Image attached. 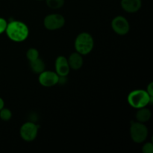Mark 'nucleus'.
I'll use <instances>...</instances> for the list:
<instances>
[{"instance_id": "nucleus-16", "label": "nucleus", "mask_w": 153, "mask_h": 153, "mask_svg": "<svg viewBox=\"0 0 153 153\" xmlns=\"http://www.w3.org/2000/svg\"><path fill=\"white\" fill-rule=\"evenodd\" d=\"M26 58L29 61H32L39 58V52L35 48H30L26 52Z\"/></svg>"}, {"instance_id": "nucleus-3", "label": "nucleus", "mask_w": 153, "mask_h": 153, "mask_svg": "<svg viewBox=\"0 0 153 153\" xmlns=\"http://www.w3.org/2000/svg\"><path fill=\"white\" fill-rule=\"evenodd\" d=\"M94 40L91 34L88 32H82L76 37L75 40V49L82 55L89 54L94 49Z\"/></svg>"}, {"instance_id": "nucleus-20", "label": "nucleus", "mask_w": 153, "mask_h": 153, "mask_svg": "<svg viewBox=\"0 0 153 153\" xmlns=\"http://www.w3.org/2000/svg\"><path fill=\"white\" fill-rule=\"evenodd\" d=\"M4 100H3L2 99H1V97H0V110H1V109L2 108H4Z\"/></svg>"}, {"instance_id": "nucleus-1", "label": "nucleus", "mask_w": 153, "mask_h": 153, "mask_svg": "<svg viewBox=\"0 0 153 153\" xmlns=\"http://www.w3.org/2000/svg\"><path fill=\"white\" fill-rule=\"evenodd\" d=\"M5 32L10 40L14 42H22L28 37L29 30L23 22L13 20L7 23Z\"/></svg>"}, {"instance_id": "nucleus-4", "label": "nucleus", "mask_w": 153, "mask_h": 153, "mask_svg": "<svg viewBox=\"0 0 153 153\" xmlns=\"http://www.w3.org/2000/svg\"><path fill=\"white\" fill-rule=\"evenodd\" d=\"M130 135L134 143H141L148 137V128L143 123L131 122L130 124Z\"/></svg>"}, {"instance_id": "nucleus-6", "label": "nucleus", "mask_w": 153, "mask_h": 153, "mask_svg": "<svg viewBox=\"0 0 153 153\" xmlns=\"http://www.w3.org/2000/svg\"><path fill=\"white\" fill-rule=\"evenodd\" d=\"M39 126L33 122L25 123L19 129V134L24 140L28 142L33 141L38 134Z\"/></svg>"}, {"instance_id": "nucleus-19", "label": "nucleus", "mask_w": 153, "mask_h": 153, "mask_svg": "<svg viewBox=\"0 0 153 153\" xmlns=\"http://www.w3.org/2000/svg\"><path fill=\"white\" fill-rule=\"evenodd\" d=\"M146 92H147L148 94L151 96V97H153V83L152 82H150V83L147 85Z\"/></svg>"}, {"instance_id": "nucleus-7", "label": "nucleus", "mask_w": 153, "mask_h": 153, "mask_svg": "<svg viewBox=\"0 0 153 153\" xmlns=\"http://www.w3.org/2000/svg\"><path fill=\"white\" fill-rule=\"evenodd\" d=\"M111 28L116 34L126 35L130 30V25L126 18L123 16H117L111 22Z\"/></svg>"}, {"instance_id": "nucleus-5", "label": "nucleus", "mask_w": 153, "mask_h": 153, "mask_svg": "<svg viewBox=\"0 0 153 153\" xmlns=\"http://www.w3.org/2000/svg\"><path fill=\"white\" fill-rule=\"evenodd\" d=\"M65 24L64 16L59 13H51L44 18L43 25L46 29L49 31H55L62 28Z\"/></svg>"}, {"instance_id": "nucleus-14", "label": "nucleus", "mask_w": 153, "mask_h": 153, "mask_svg": "<svg viewBox=\"0 0 153 153\" xmlns=\"http://www.w3.org/2000/svg\"><path fill=\"white\" fill-rule=\"evenodd\" d=\"M46 4L51 9H59L64 4V0H46Z\"/></svg>"}, {"instance_id": "nucleus-17", "label": "nucleus", "mask_w": 153, "mask_h": 153, "mask_svg": "<svg viewBox=\"0 0 153 153\" xmlns=\"http://www.w3.org/2000/svg\"><path fill=\"white\" fill-rule=\"evenodd\" d=\"M143 153H153V144L151 142H147L145 143L142 148Z\"/></svg>"}, {"instance_id": "nucleus-8", "label": "nucleus", "mask_w": 153, "mask_h": 153, "mask_svg": "<svg viewBox=\"0 0 153 153\" xmlns=\"http://www.w3.org/2000/svg\"><path fill=\"white\" fill-rule=\"evenodd\" d=\"M58 77L59 76L55 72L44 70L41 73H40L38 80L42 86L50 88L58 84Z\"/></svg>"}, {"instance_id": "nucleus-18", "label": "nucleus", "mask_w": 153, "mask_h": 153, "mask_svg": "<svg viewBox=\"0 0 153 153\" xmlns=\"http://www.w3.org/2000/svg\"><path fill=\"white\" fill-rule=\"evenodd\" d=\"M7 22L4 18L0 17V34L5 32L6 28H7Z\"/></svg>"}, {"instance_id": "nucleus-9", "label": "nucleus", "mask_w": 153, "mask_h": 153, "mask_svg": "<svg viewBox=\"0 0 153 153\" xmlns=\"http://www.w3.org/2000/svg\"><path fill=\"white\" fill-rule=\"evenodd\" d=\"M55 67V73L59 76H67L70 73V67L69 66L67 58L62 55H60L56 58Z\"/></svg>"}, {"instance_id": "nucleus-11", "label": "nucleus", "mask_w": 153, "mask_h": 153, "mask_svg": "<svg viewBox=\"0 0 153 153\" xmlns=\"http://www.w3.org/2000/svg\"><path fill=\"white\" fill-rule=\"evenodd\" d=\"M67 61H68L70 69H73L74 70H79L82 67L84 63L82 55L77 52L72 53Z\"/></svg>"}, {"instance_id": "nucleus-2", "label": "nucleus", "mask_w": 153, "mask_h": 153, "mask_svg": "<svg viewBox=\"0 0 153 153\" xmlns=\"http://www.w3.org/2000/svg\"><path fill=\"white\" fill-rule=\"evenodd\" d=\"M127 100L131 107L138 109L152 104L153 97H151L145 90H134L129 93Z\"/></svg>"}, {"instance_id": "nucleus-10", "label": "nucleus", "mask_w": 153, "mask_h": 153, "mask_svg": "<svg viewBox=\"0 0 153 153\" xmlns=\"http://www.w3.org/2000/svg\"><path fill=\"white\" fill-rule=\"evenodd\" d=\"M121 7L127 13H135L140 9L141 0H121Z\"/></svg>"}, {"instance_id": "nucleus-13", "label": "nucleus", "mask_w": 153, "mask_h": 153, "mask_svg": "<svg viewBox=\"0 0 153 153\" xmlns=\"http://www.w3.org/2000/svg\"><path fill=\"white\" fill-rule=\"evenodd\" d=\"M30 67L34 73L40 74L42 72L44 71L46 66H45L44 61L40 59V58H38L34 61H30Z\"/></svg>"}, {"instance_id": "nucleus-15", "label": "nucleus", "mask_w": 153, "mask_h": 153, "mask_svg": "<svg viewBox=\"0 0 153 153\" xmlns=\"http://www.w3.org/2000/svg\"><path fill=\"white\" fill-rule=\"evenodd\" d=\"M12 112L10 109L2 108L0 110V119L3 121H8L11 119Z\"/></svg>"}, {"instance_id": "nucleus-12", "label": "nucleus", "mask_w": 153, "mask_h": 153, "mask_svg": "<svg viewBox=\"0 0 153 153\" xmlns=\"http://www.w3.org/2000/svg\"><path fill=\"white\" fill-rule=\"evenodd\" d=\"M151 117H152V112L146 107L140 108L137 109V111L135 114L136 120L138 122L143 123L149 121Z\"/></svg>"}]
</instances>
